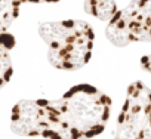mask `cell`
<instances>
[{
  "mask_svg": "<svg viewBox=\"0 0 151 139\" xmlns=\"http://www.w3.org/2000/svg\"><path fill=\"white\" fill-rule=\"evenodd\" d=\"M114 139H151V90L139 82L127 89Z\"/></svg>",
  "mask_w": 151,
  "mask_h": 139,
  "instance_id": "obj_3",
  "label": "cell"
},
{
  "mask_svg": "<svg viewBox=\"0 0 151 139\" xmlns=\"http://www.w3.org/2000/svg\"><path fill=\"white\" fill-rule=\"evenodd\" d=\"M18 2L22 5V3H55L59 0H18Z\"/></svg>",
  "mask_w": 151,
  "mask_h": 139,
  "instance_id": "obj_10",
  "label": "cell"
},
{
  "mask_svg": "<svg viewBox=\"0 0 151 139\" xmlns=\"http://www.w3.org/2000/svg\"><path fill=\"white\" fill-rule=\"evenodd\" d=\"M141 65H142V68L145 70V71H148V73L151 74V55L144 56V58L141 59Z\"/></svg>",
  "mask_w": 151,
  "mask_h": 139,
  "instance_id": "obj_9",
  "label": "cell"
},
{
  "mask_svg": "<svg viewBox=\"0 0 151 139\" xmlns=\"http://www.w3.org/2000/svg\"><path fill=\"white\" fill-rule=\"evenodd\" d=\"M21 3L18 0H0V36L5 34L18 18Z\"/></svg>",
  "mask_w": 151,
  "mask_h": 139,
  "instance_id": "obj_7",
  "label": "cell"
},
{
  "mask_svg": "<svg viewBox=\"0 0 151 139\" xmlns=\"http://www.w3.org/2000/svg\"><path fill=\"white\" fill-rule=\"evenodd\" d=\"M47 44V56L59 70H79L85 67L93 49L95 33L89 24L79 19L46 22L39 28Z\"/></svg>",
  "mask_w": 151,
  "mask_h": 139,
  "instance_id": "obj_2",
  "label": "cell"
},
{
  "mask_svg": "<svg viewBox=\"0 0 151 139\" xmlns=\"http://www.w3.org/2000/svg\"><path fill=\"white\" fill-rule=\"evenodd\" d=\"M85 9L99 21H110L117 14V5L114 0H86Z\"/></svg>",
  "mask_w": 151,
  "mask_h": 139,
  "instance_id": "obj_6",
  "label": "cell"
},
{
  "mask_svg": "<svg viewBox=\"0 0 151 139\" xmlns=\"http://www.w3.org/2000/svg\"><path fill=\"white\" fill-rule=\"evenodd\" d=\"M11 127L21 136H40L39 130V102L21 101L15 105L11 115Z\"/></svg>",
  "mask_w": 151,
  "mask_h": 139,
  "instance_id": "obj_5",
  "label": "cell"
},
{
  "mask_svg": "<svg viewBox=\"0 0 151 139\" xmlns=\"http://www.w3.org/2000/svg\"><path fill=\"white\" fill-rule=\"evenodd\" d=\"M107 37L116 46L151 40V0H132L108 21Z\"/></svg>",
  "mask_w": 151,
  "mask_h": 139,
  "instance_id": "obj_4",
  "label": "cell"
},
{
  "mask_svg": "<svg viewBox=\"0 0 151 139\" xmlns=\"http://www.w3.org/2000/svg\"><path fill=\"white\" fill-rule=\"evenodd\" d=\"M39 130L46 139H89L98 136L111 111L110 98L91 85H77L56 101L37 99Z\"/></svg>",
  "mask_w": 151,
  "mask_h": 139,
  "instance_id": "obj_1",
  "label": "cell"
},
{
  "mask_svg": "<svg viewBox=\"0 0 151 139\" xmlns=\"http://www.w3.org/2000/svg\"><path fill=\"white\" fill-rule=\"evenodd\" d=\"M12 59L9 49L0 44V89H2L12 77Z\"/></svg>",
  "mask_w": 151,
  "mask_h": 139,
  "instance_id": "obj_8",
  "label": "cell"
}]
</instances>
